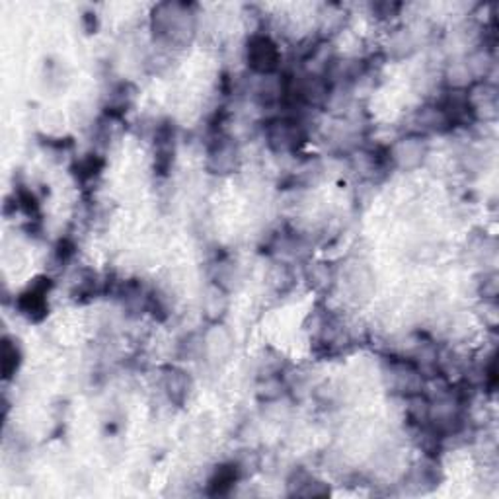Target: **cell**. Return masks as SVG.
Returning a JSON list of instances; mask_svg holds the SVG:
<instances>
[{"label":"cell","instance_id":"d6986e66","mask_svg":"<svg viewBox=\"0 0 499 499\" xmlns=\"http://www.w3.org/2000/svg\"><path fill=\"white\" fill-rule=\"evenodd\" d=\"M22 348L14 338H4L3 339V377L4 380L14 379V374L20 371L22 365Z\"/></svg>","mask_w":499,"mask_h":499},{"label":"cell","instance_id":"30bf717a","mask_svg":"<svg viewBox=\"0 0 499 499\" xmlns=\"http://www.w3.org/2000/svg\"><path fill=\"white\" fill-rule=\"evenodd\" d=\"M413 123H415V133L423 135V137L453 131V123L439 102H429L425 103V106H421L418 111H415Z\"/></svg>","mask_w":499,"mask_h":499},{"label":"cell","instance_id":"2e32d148","mask_svg":"<svg viewBox=\"0 0 499 499\" xmlns=\"http://www.w3.org/2000/svg\"><path fill=\"white\" fill-rule=\"evenodd\" d=\"M420 45V37L415 34L413 28H398L390 36L389 41V53L394 59H408L415 53V49Z\"/></svg>","mask_w":499,"mask_h":499},{"label":"cell","instance_id":"9a60e30c","mask_svg":"<svg viewBox=\"0 0 499 499\" xmlns=\"http://www.w3.org/2000/svg\"><path fill=\"white\" fill-rule=\"evenodd\" d=\"M343 285H346V289H348L349 299L363 300V299H369L374 281H372V275L367 269V266L356 264V267L348 272Z\"/></svg>","mask_w":499,"mask_h":499},{"label":"cell","instance_id":"7c38bea8","mask_svg":"<svg viewBox=\"0 0 499 499\" xmlns=\"http://www.w3.org/2000/svg\"><path fill=\"white\" fill-rule=\"evenodd\" d=\"M439 482L441 472L433 456H425L423 461L415 462L404 476V484L408 486L413 494L431 492L433 487L439 486Z\"/></svg>","mask_w":499,"mask_h":499},{"label":"cell","instance_id":"4fadbf2b","mask_svg":"<svg viewBox=\"0 0 499 499\" xmlns=\"http://www.w3.org/2000/svg\"><path fill=\"white\" fill-rule=\"evenodd\" d=\"M287 487L290 495L300 497H324L330 494V487L326 482L318 480L315 474L303 470V468L290 474Z\"/></svg>","mask_w":499,"mask_h":499},{"label":"cell","instance_id":"ba28073f","mask_svg":"<svg viewBox=\"0 0 499 499\" xmlns=\"http://www.w3.org/2000/svg\"><path fill=\"white\" fill-rule=\"evenodd\" d=\"M51 283L49 277H37L36 281H31V285L22 290L16 299V307L20 310V315L26 316L31 322H39L47 316V297L51 293Z\"/></svg>","mask_w":499,"mask_h":499},{"label":"cell","instance_id":"3957f363","mask_svg":"<svg viewBox=\"0 0 499 499\" xmlns=\"http://www.w3.org/2000/svg\"><path fill=\"white\" fill-rule=\"evenodd\" d=\"M382 380L400 398L420 394L425 387L423 371L408 357H387L382 365Z\"/></svg>","mask_w":499,"mask_h":499},{"label":"cell","instance_id":"e0dca14e","mask_svg":"<svg viewBox=\"0 0 499 499\" xmlns=\"http://www.w3.org/2000/svg\"><path fill=\"white\" fill-rule=\"evenodd\" d=\"M305 279L312 289L324 293V290H330L336 285L338 275L326 262H308L305 267Z\"/></svg>","mask_w":499,"mask_h":499},{"label":"cell","instance_id":"6da1fadb","mask_svg":"<svg viewBox=\"0 0 499 499\" xmlns=\"http://www.w3.org/2000/svg\"><path fill=\"white\" fill-rule=\"evenodd\" d=\"M151 31L162 47H187L197 34L195 8L185 3L156 4L151 14Z\"/></svg>","mask_w":499,"mask_h":499},{"label":"cell","instance_id":"9c48e42d","mask_svg":"<svg viewBox=\"0 0 499 499\" xmlns=\"http://www.w3.org/2000/svg\"><path fill=\"white\" fill-rule=\"evenodd\" d=\"M176 127L170 121H162L154 129V172L166 176L170 172L176 156Z\"/></svg>","mask_w":499,"mask_h":499},{"label":"cell","instance_id":"8992f818","mask_svg":"<svg viewBox=\"0 0 499 499\" xmlns=\"http://www.w3.org/2000/svg\"><path fill=\"white\" fill-rule=\"evenodd\" d=\"M241 164V147L231 135L213 133L211 141L207 143V170L215 176H228L236 172Z\"/></svg>","mask_w":499,"mask_h":499},{"label":"cell","instance_id":"7a4b0ae2","mask_svg":"<svg viewBox=\"0 0 499 499\" xmlns=\"http://www.w3.org/2000/svg\"><path fill=\"white\" fill-rule=\"evenodd\" d=\"M264 137L267 149L277 156L297 154L308 141V127L303 116L285 113L269 119L264 127Z\"/></svg>","mask_w":499,"mask_h":499},{"label":"cell","instance_id":"ffe728a7","mask_svg":"<svg viewBox=\"0 0 499 499\" xmlns=\"http://www.w3.org/2000/svg\"><path fill=\"white\" fill-rule=\"evenodd\" d=\"M103 168V160L100 154H86L75 166V176L80 184H90L100 176Z\"/></svg>","mask_w":499,"mask_h":499},{"label":"cell","instance_id":"ac0fdd59","mask_svg":"<svg viewBox=\"0 0 499 499\" xmlns=\"http://www.w3.org/2000/svg\"><path fill=\"white\" fill-rule=\"evenodd\" d=\"M346 24V10L339 4H326L318 14V28L322 36H331Z\"/></svg>","mask_w":499,"mask_h":499},{"label":"cell","instance_id":"5b68a950","mask_svg":"<svg viewBox=\"0 0 499 499\" xmlns=\"http://www.w3.org/2000/svg\"><path fill=\"white\" fill-rule=\"evenodd\" d=\"M389 149L390 166L402 172H413L425 162L429 154L428 137L420 133H410L405 137H400L397 143H392Z\"/></svg>","mask_w":499,"mask_h":499},{"label":"cell","instance_id":"5bb4252c","mask_svg":"<svg viewBox=\"0 0 499 499\" xmlns=\"http://www.w3.org/2000/svg\"><path fill=\"white\" fill-rule=\"evenodd\" d=\"M241 478H242L241 464L236 462L218 464L213 470L209 482H207V487H209L207 492H209V495H226Z\"/></svg>","mask_w":499,"mask_h":499},{"label":"cell","instance_id":"277c9868","mask_svg":"<svg viewBox=\"0 0 499 499\" xmlns=\"http://www.w3.org/2000/svg\"><path fill=\"white\" fill-rule=\"evenodd\" d=\"M246 62L256 77H272L279 70L281 51L266 31H256L246 41Z\"/></svg>","mask_w":499,"mask_h":499},{"label":"cell","instance_id":"52a82bcc","mask_svg":"<svg viewBox=\"0 0 499 499\" xmlns=\"http://www.w3.org/2000/svg\"><path fill=\"white\" fill-rule=\"evenodd\" d=\"M234 351V338L226 326L215 322L200 336V356L211 365H223Z\"/></svg>","mask_w":499,"mask_h":499},{"label":"cell","instance_id":"8fae6325","mask_svg":"<svg viewBox=\"0 0 499 499\" xmlns=\"http://www.w3.org/2000/svg\"><path fill=\"white\" fill-rule=\"evenodd\" d=\"M160 387H162L164 397L168 398V402L182 408V405L192 397L193 380L190 377V372L180 367H166L162 371Z\"/></svg>","mask_w":499,"mask_h":499}]
</instances>
